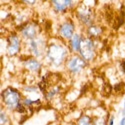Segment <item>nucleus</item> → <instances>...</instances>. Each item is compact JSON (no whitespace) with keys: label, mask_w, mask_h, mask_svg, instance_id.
<instances>
[{"label":"nucleus","mask_w":125,"mask_h":125,"mask_svg":"<svg viewBox=\"0 0 125 125\" xmlns=\"http://www.w3.org/2000/svg\"><path fill=\"white\" fill-rule=\"evenodd\" d=\"M108 117L93 116V125H108Z\"/></svg>","instance_id":"f3484780"},{"label":"nucleus","mask_w":125,"mask_h":125,"mask_svg":"<svg viewBox=\"0 0 125 125\" xmlns=\"http://www.w3.org/2000/svg\"><path fill=\"white\" fill-rule=\"evenodd\" d=\"M119 125H125V116H123V117L121 118V120H120V123H119Z\"/></svg>","instance_id":"4be33fe9"},{"label":"nucleus","mask_w":125,"mask_h":125,"mask_svg":"<svg viewBox=\"0 0 125 125\" xmlns=\"http://www.w3.org/2000/svg\"><path fill=\"white\" fill-rule=\"evenodd\" d=\"M120 68H121L122 72L125 74V59H123V60L120 62Z\"/></svg>","instance_id":"412c9836"},{"label":"nucleus","mask_w":125,"mask_h":125,"mask_svg":"<svg viewBox=\"0 0 125 125\" xmlns=\"http://www.w3.org/2000/svg\"><path fill=\"white\" fill-rule=\"evenodd\" d=\"M105 26H103L100 23H94L90 26H88L87 28L83 29V33H84L85 36L93 39V40H100L104 33H105Z\"/></svg>","instance_id":"f8f14e48"},{"label":"nucleus","mask_w":125,"mask_h":125,"mask_svg":"<svg viewBox=\"0 0 125 125\" xmlns=\"http://www.w3.org/2000/svg\"><path fill=\"white\" fill-rule=\"evenodd\" d=\"M79 2L72 0H51L49 2L52 11L56 14H65L73 12Z\"/></svg>","instance_id":"9b49d317"},{"label":"nucleus","mask_w":125,"mask_h":125,"mask_svg":"<svg viewBox=\"0 0 125 125\" xmlns=\"http://www.w3.org/2000/svg\"><path fill=\"white\" fill-rule=\"evenodd\" d=\"M49 125H59V124H49Z\"/></svg>","instance_id":"393cba45"},{"label":"nucleus","mask_w":125,"mask_h":125,"mask_svg":"<svg viewBox=\"0 0 125 125\" xmlns=\"http://www.w3.org/2000/svg\"><path fill=\"white\" fill-rule=\"evenodd\" d=\"M88 66L89 63L83 59L79 54H71L64 65V69L68 74L76 76L81 74Z\"/></svg>","instance_id":"1a4fd4ad"},{"label":"nucleus","mask_w":125,"mask_h":125,"mask_svg":"<svg viewBox=\"0 0 125 125\" xmlns=\"http://www.w3.org/2000/svg\"><path fill=\"white\" fill-rule=\"evenodd\" d=\"M60 92H61V87H60V85L56 84V85H54V86L50 87V88L48 89V91L46 92V94H45L43 97H44V99H45L46 101H51L52 99H54Z\"/></svg>","instance_id":"4468645a"},{"label":"nucleus","mask_w":125,"mask_h":125,"mask_svg":"<svg viewBox=\"0 0 125 125\" xmlns=\"http://www.w3.org/2000/svg\"><path fill=\"white\" fill-rule=\"evenodd\" d=\"M72 13H73V18L75 19V21H77L82 29L96 23V11L93 7L85 3L79 2Z\"/></svg>","instance_id":"7ed1b4c3"},{"label":"nucleus","mask_w":125,"mask_h":125,"mask_svg":"<svg viewBox=\"0 0 125 125\" xmlns=\"http://www.w3.org/2000/svg\"><path fill=\"white\" fill-rule=\"evenodd\" d=\"M97 42L98 41H95L87 36H84V38H83L79 55L85 61H87L89 64L93 63L97 58V54H98Z\"/></svg>","instance_id":"6e6552de"},{"label":"nucleus","mask_w":125,"mask_h":125,"mask_svg":"<svg viewBox=\"0 0 125 125\" xmlns=\"http://www.w3.org/2000/svg\"><path fill=\"white\" fill-rule=\"evenodd\" d=\"M114 121H115V116L111 114L108 117V125H114Z\"/></svg>","instance_id":"6ab92c4d"},{"label":"nucleus","mask_w":125,"mask_h":125,"mask_svg":"<svg viewBox=\"0 0 125 125\" xmlns=\"http://www.w3.org/2000/svg\"><path fill=\"white\" fill-rule=\"evenodd\" d=\"M20 2L24 5H27V6H33L37 3V1H20Z\"/></svg>","instance_id":"aec40b11"},{"label":"nucleus","mask_w":125,"mask_h":125,"mask_svg":"<svg viewBox=\"0 0 125 125\" xmlns=\"http://www.w3.org/2000/svg\"><path fill=\"white\" fill-rule=\"evenodd\" d=\"M6 53L9 57H16L20 56L24 50V41L20 35L14 31V32H10L6 38Z\"/></svg>","instance_id":"0eeeda50"},{"label":"nucleus","mask_w":125,"mask_h":125,"mask_svg":"<svg viewBox=\"0 0 125 125\" xmlns=\"http://www.w3.org/2000/svg\"><path fill=\"white\" fill-rule=\"evenodd\" d=\"M121 114H122V117L125 116V109H124V108H122V110H121Z\"/></svg>","instance_id":"5701e85b"},{"label":"nucleus","mask_w":125,"mask_h":125,"mask_svg":"<svg viewBox=\"0 0 125 125\" xmlns=\"http://www.w3.org/2000/svg\"><path fill=\"white\" fill-rule=\"evenodd\" d=\"M16 32L20 35L24 42H27L42 34V26H40L37 20L29 19L28 21L16 28Z\"/></svg>","instance_id":"39448f33"},{"label":"nucleus","mask_w":125,"mask_h":125,"mask_svg":"<svg viewBox=\"0 0 125 125\" xmlns=\"http://www.w3.org/2000/svg\"><path fill=\"white\" fill-rule=\"evenodd\" d=\"M1 104L2 108L6 111L15 112L16 108L22 103L24 98L22 91L13 86H8L1 91Z\"/></svg>","instance_id":"f03ea898"},{"label":"nucleus","mask_w":125,"mask_h":125,"mask_svg":"<svg viewBox=\"0 0 125 125\" xmlns=\"http://www.w3.org/2000/svg\"><path fill=\"white\" fill-rule=\"evenodd\" d=\"M84 36L85 35L83 33V31L82 32L77 31L67 42V46H68V49H69L71 54H79V51H80L81 44H82V41H83Z\"/></svg>","instance_id":"ddd939ff"},{"label":"nucleus","mask_w":125,"mask_h":125,"mask_svg":"<svg viewBox=\"0 0 125 125\" xmlns=\"http://www.w3.org/2000/svg\"><path fill=\"white\" fill-rule=\"evenodd\" d=\"M22 92H25V93H37V92H40L39 91V88L37 86V84H30V85H25L23 86Z\"/></svg>","instance_id":"a211bd4d"},{"label":"nucleus","mask_w":125,"mask_h":125,"mask_svg":"<svg viewBox=\"0 0 125 125\" xmlns=\"http://www.w3.org/2000/svg\"><path fill=\"white\" fill-rule=\"evenodd\" d=\"M24 58H21L20 57V60L22 62V66L23 68L29 72V73H32V74H36V75H40L41 72H42V69H43V66H44V63L42 60L40 59H37L33 56H30V55H27V54H24Z\"/></svg>","instance_id":"9d476101"},{"label":"nucleus","mask_w":125,"mask_h":125,"mask_svg":"<svg viewBox=\"0 0 125 125\" xmlns=\"http://www.w3.org/2000/svg\"><path fill=\"white\" fill-rule=\"evenodd\" d=\"M48 41L49 38L46 34H40L35 39L24 42V50H26V53L24 54L33 56L40 60L43 59L48 46Z\"/></svg>","instance_id":"20e7f679"},{"label":"nucleus","mask_w":125,"mask_h":125,"mask_svg":"<svg viewBox=\"0 0 125 125\" xmlns=\"http://www.w3.org/2000/svg\"><path fill=\"white\" fill-rule=\"evenodd\" d=\"M123 108L125 109V99H124V101H123Z\"/></svg>","instance_id":"b1692460"},{"label":"nucleus","mask_w":125,"mask_h":125,"mask_svg":"<svg viewBox=\"0 0 125 125\" xmlns=\"http://www.w3.org/2000/svg\"><path fill=\"white\" fill-rule=\"evenodd\" d=\"M70 55L71 53L68 49L67 43L61 41L57 37L49 38L48 46L42 61L44 65L57 70L62 67L64 68V65Z\"/></svg>","instance_id":"f257e3e1"},{"label":"nucleus","mask_w":125,"mask_h":125,"mask_svg":"<svg viewBox=\"0 0 125 125\" xmlns=\"http://www.w3.org/2000/svg\"><path fill=\"white\" fill-rule=\"evenodd\" d=\"M76 32L77 24L75 19L71 16H68L58 23L56 29V37L61 41H63V42L67 43Z\"/></svg>","instance_id":"423d86ee"},{"label":"nucleus","mask_w":125,"mask_h":125,"mask_svg":"<svg viewBox=\"0 0 125 125\" xmlns=\"http://www.w3.org/2000/svg\"><path fill=\"white\" fill-rule=\"evenodd\" d=\"M0 125H12L11 120L9 119L8 111H6L2 107H1V111H0Z\"/></svg>","instance_id":"dca6fc26"},{"label":"nucleus","mask_w":125,"mask_h":125,"mask_svg":"<svg viewBox=\"0 0 125 125\" xmlns=\"http://www.w3.org/2000/svg\"><path fill=\"white\" fill-rule=\"evenodd\" d=\"M74 125H93V116L82 113L74 122Z\"/></svg>","instance_id":"2eb2a0df"}]
</instances>
